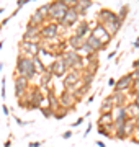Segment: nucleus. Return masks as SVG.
<instances>
[{
  "label": "nucleus",
  "mask_w": 139,
  "mask_h": 147,
  "mask_svg": "<svg viewBox=\"0 0 139 147\" xmlns=\"http://www.w3.org/2000/svg\"><path fill=\"white\" fill-rule=\"evenodd\" d=\"M39 38H41V41H51V39L61 38V28H59V25L54 23V21L44 23L43 26L39 28Z\"/></svg>",
  "instance_id": "4"
},
{
  "label": "nucleus",
  "mask_w": 139,
  "mask_h": 147,
  "mask_svg": "<svg viewBox=\"0 0 139 147\" xmlns=\"http://www.w3.org/2000/svg\"><path fill=\"white\" fill-rule=\"evenodd\" d=\"M28 3H30V0H16V8H20V10H22L23 7L28 5Z\"/></svg>",
  "instance_id": "32"
},
{
  "label": "nucleus",
  "mask_w": 139,
  "mask_h": 147,
  "mask_svg": "<svg viewBox=\"0 0 139 147\" xmlns=\"http://www.w3.org/2000/svg\"><path fill=\"white\" fill-rule=\"evenodd\" d=\"M96 146L98 147H107V144H105L103 141H96Z\"/></svg>",
  "instance_id": "45"
},
{
  "label": "nucleus",
  "mask_w": 139,
  "mask_h": 147,
  "mask_svg": "<svg viewBox=\"0 0 139 147\" xmlns=\"http://www.w3.org/2000/svg\"><path fill=\"white\" fill-rule=\"evenodd\" d=\"M80 85H82V72H79V70H69V72L64 75V80H62L64 90L75 92Z\"/></svg>",
  "instance_id": "5"
},
{
  "label": "nucleus",
  "mask_w": 139,
  "mask_h": 147,
  "mask_svg": "<svg viewBox=\"0 0 139 147\" xmlns=\"http://www.w3.org/2000/svg\"><path fill=\"white\" fill-rule=\"evenodd\" d=\"M3 70V62H0V72Z\"/></svg>",
  "instance_id": "49"
},
{
  "label": "nucleus",
  "mask_w": 139,
  "mask_h": 147,
  "mask_svg": "<svg viewBox=\"0 0 139 147\" xmlns=\"http://www.w3.org/2000/svg\"><path fill=\"white\" fill-rule=\"evenodd\" d=\"M136 69H139V59H136L133 62V70H136Z\"/></svg>",
  "instance_id": "42"
},
{
  "label": "nucleus",
  "mask_w": 139,
  "mask_h": 147,
  "mask_svg": "<svg viewBox=\"0 0 139 147\" xmlns=\"http://www.w3.org/2000/svg\"><path fill=\"white\" fill-rule=\"evenodd\" d=\"M59 106L61 108H65L69 111H74L75 110V105H77V98H75L74 92H69V90H62L59 93Z\"/></svg>",
  "instance_id": "6"
},
{
  "label": "nucleus",
  "mask_w": 139,
  "mask_h": 147,
  "mask_svg": "<svg viewBox=\"0 0 139 147\" xmlns=\"http://www.w3.org/2000/svg\"><path fill=\"white\" fill-rule=\"evenodd\" d=\"M124 108H126V113H128L129 119H138V118H139V106L134 105L133 101H129Z\"/></svg>",
  "instance_id": "23"
},
{
  "label": "nucleus",
  "mask_w": 139,
  "mask_h": 147,
  "mask_svg": "<svg viewBox=\"0 0 139 147\" xmlns=\"http://www.w3.org/2000/svg\"><path fill=\"white\" fill-rule=\"evenodd\" d=\"M129 75H131V79H133V80H139V69L131 70V72H129Z\"/></svg>",
  "instance_id": "34"
},
{
  "label": "nucleus",
  "mask_w": 139,
  "mask_h": 147,
  "mask_svg": "<svg viewBox=\"0 0 139 147\" xmlns=\"http://www.w3.org/2000/svg\"><path fill=\"white\" fill-rule=\"evenodd\" d=\"M18 49H20V56L25 57H36L39 54V44L38 42H28V41H20L18 42Z\"/></svg>",
  "instance_id": "8"
},
{
  "label": "nucleus",
  "mask_w": 139,
  "mask_h": 147,
  "mask_svg": "<svg viewBox=\"0 0 139 147\" xmlns=\"http://www.w3.org/2000/svg\"><path fill=\"white\" fill-rule=\"evenodd\" d=\"M34 13H36V15L44 21V23H48V21H49V3H43V5H39Z\"/></svg>",
  "instance_id": "22"
},
{
  "label": "nucleus",
  "mask_w": 139,
  "mask_h": 147,
  "mask_svg": "<svg viewBox=\"0 0 139 147\" xmlns=\"http://www.w3.org/2000/svg\"><path fill=\"white\" fill-rule=\"evenodd\" d=\"M41 146H43V141H34L28 144V147H41Z\"/></svg>",
  "instance_id": "36"
},
{
  "label": "nucleus",
  "mask_w": 139,
  "mask_h": 147,
  "mask_svg": "<svg viewBox=\"0 0 139 147\" xmlns=\"http://www.w3.org/2000/svg\"><path fill=\"white\" fill-rule=\"evenodd\" d=\"M43 25H44V21L41 20L36 13H33V15L28 18V21H26V26H33V28H41Z\"/></svg>",
  "instance_id": "24"
},
{
  "label": "nucleus",
  "mask_w": 139,
  "mask_h": 147,
  "mask_svg": "<svg viewBox=\"0 0 139 147\" xmlns=\"http://www.w3.org/2000/svg\"><path fill=\"white\" fill-rule=\"evenodd\" d=\"M5 10H7L5 7H0V15H2V13H5Z\"/></svg>",
  "instance_id": "48"
},
{
  "label": "nucleus",
  "mask_w": 139,
  "mask_h": 147,
  "mask_svg": "<svg viewBox=\"0 0 139 147\" xmlns=\"http://www.w3.org/2000/svg\"><path fill=\"white\" fill-rule=\"evenodd\" d=\"M67 44H69V49H72V51H75V53H82L84 44H85V39L72 34V36L67 38Z\"/></svg>",
  "instance_id": "18"
},
{
  "label": "nucleus",
  "mask_w": 139,
  "mask_h": 147,
  "mask_svg": "<svg viewBox=\"0 0 139 147\" xmlns=\"http://www.w3.org/2000/svg\"><path fill=\"white\" fill-rule=\"evenodd\" d=\"M67 113H69V110H65V108H61V106H59L57 110L54 111V119H62V118H64L65 115H67Z\"/></svg>",
  "instance_id": "28"
},
{
  "label": "nucleus",
  "mask_w": 139,
  "mask_h": 147,
  "mask_svg": "<svg viewBox=\"0 0 139 147\" xmlns=\"http://www.w3.org/2000/svg\"><path fill=\"white\" fill-rule=\"evenodd\" d=\"M134 103V105H138L139 106V95H136V96H133V100H131Z\"/></svg>",
  "instance_id": "41"
},
{
  "label": "nucleus",
  "mask_w": 139,
  "mask_h": 147,
  "mask_svg": "<svg viewBox=\"0 0 139 147\" xmlns=\"http://www.w3.org/2000/svg\"><path fill=\"white\" fill-rule=\"evenodd\" d=\"M72 137V131H65L62 132V139H70Z\"/></svg>",
  "instance_id": "40"
},
{
  "label": "nucleus",
  "mask_w": 139,
  "mask_h": 147,
  "mask_svg": "<svg viewBox=\"0 0 139 147\" xmlns=\"http://www.w3.org/2000/svg\"><path fill=\"white\" fill-rule=\"evenodd\" d=\"M90 36H93L96 41H100L103 46H107V47L110 46V42H111V38L108 36V33L102 28V25H95V26L92 28Z\"/></svg>",
  "instance_id": "12"
},
{
  "label": "nucleus",
  "mask_w": 139,
  "mask_h": 147,
  "mask_svg": "<svg viewBox=\"0 0 139 147\" xmlns=\"http://www.w3.org/2000/svg\"><path fill=\"white\" fill-rule=\"evenodd\" d=\"M5 87H7V79L3 77V79H2V90H0V96H2L3 100L7 98V88Z\"/></svg>",
  "instance_id": "30"
},
{
  "label": "nucleus",
  "mask_w": 139,
  "mask_h": 147,
  "mask_svg": "<svg viewBox=\"0 0 139 147\" xmlns=\"http://www.w3.org/2000/svg\"><path fill=\"white\" fill-rule=\"evenodd\" d=\"M80 21V16H79V13L75 11V8H67V11H65L64 18L59 21L57 25L59 28H64V30H70V28H74L77 23Z\"/></svg>",
  "instance_id": "7"
},
{
  "label": "nucleus",
  "mask_w": 139,
  "mask_h": 147,
  "mask_svg": "<svg viewBox=\"0 0 139 147\" xmlns=\"http://www.w3.org/2000/svg\"><path fill=\"white\" fill-rule=\"evenodd\" d=\"M15 96L16 100H20V98H23V95L26 93V90L30 88V82H28L25 77H20V75H15Z\"/></svg>",
  "instance_id": "13"
},
{
  "label": "nucleus",
  "mask_w": 139,
  "mask_h": 147,
  "mask_svg": "<svg viewBox=\"0 0 139 147\" xmlns=\"http://www.w3.org/2000/svg\"><path fill=\"white\" fill-rule=\"evenodd\" d=\"M129 141L134 142V144H139V126H136L131 132V137H129Z\"/></svg>",
  "instance_id": "29"
},
{
  "label": "nucleus",
  "mask_w": 139,
  "mask_h": 147,
  "mask_svg": "<svg viewBox=\"0 0 139 147\" xmlns=\"http://www.w3.org/2000/svg\"><path fill=\"white\" fill-rule=\"evenodd\" d=\"M18 11H20V8H15V10H13V13L10 15V18H13V16H16V15H18Z\"/></svg>",
  "instance_id": "46"
},
{
  "label": "nucleus",
  "mask_w": 139,
  "mask_h": 147,
  "mask_svg": "<svg viewBox=\"0 0 139 147\" xmlns=\"http://www.w3.org/2000/svg\"><path fill=\"white\" fill-rule=\"evenodd\" d=\"M129 11H131V7H129V3H121V5H119V10L116 11V15L119 16V20H121V21H124L126 18H128Z\"/></svg>",
  "instance_id": "25"
},
{
  "label": "nucleus",
  "mask_w": 139,
  "mask_h": 147,
  "mask_svg": "<svg viewBox=\"0 0 139 147\" xmlns=\"http://www.w3.org/2000/svg\"><path fill=\"white\" fill-rule=\"evenodd\" d=\"M15 75H20V77H25V79L31 84L33 80L36 79V69H34V64H33L31 57H25V56H20L16 57V67H15Z\"/></svg>",
  "instance_id": "1"
},
{
  "label": "nucleus",
  "mask_w": 139,
  "mask_h": 147,
  "mask_svg": "<svg viewBox=\"0 0 139 147\" xmlns=\"http://www.w3.org/2000/svg\"><path fill=\"white\" fill-rule=\"evenodd\" d=\"M61 61H62V64L65 65L67 70H79V72H82L84 67H85V61H84V57H82V54L75 53V51H72V49L62 53Z\"/></svg>",
  "instance_id": "2"
},
{
  "label": "nucleus",
  "mask_w": 139,
  "mask_h": 147,
  "mask_svg": "<svg viewBox=\"0 0 139 147\" xmlns=\"http://www.w3.org/2000/svg\"><path fill=\"white\" fill-rule=\"evenodd\" d=\"M92 7H93V2H92V0H77V5H75L74 8H75V11L79 13L80 20H85L87 11L90 10Z\"/></svg>",
  "instance_id": "16"
},
{
  "label": "nucleus",
  "mask_w": 139,
  "mask_h": 147,
  "mask_svg": "<svg viewBox=\"0 0 139 147\" xmlns=\"http://www.w3.org/2000/svg\"><path fill=\"white\" fill-rule=\"evenodd\" d=\"M84 121H85V118H84V116H80V118H77V121H74V123H72L70 126H72V127H77V126H80Z\"/></svg>",
  "instance_id": "33"
},
{
  "label": "nucleus",
  "mask_w": 139,
  "mask_h": 147,
  "mask_svg": "<svg viewBox=\"0 0 139 147\" xmlns=\"http://www.w3.org/2000/svg\"><path fill=\"white\" fill-rule=\"evenodd\" d=\"M116 54H118V51L115 49V51H111V53L108 54V61H113V59L116 57Z\"/></svg>",
  "instance_id": "38"
},
{
  "label": "nucleus",
  "mask_w": 139,
  "mask_h": 147,
  "mask_svg": "<svg viewBox=\"0 0 139 147\" xmlns=\"http://www.w3.org/2000/svg\"><path fill=\"white\" fill-rule=\"evenodd\" d=\"M108 124H113V115H111V113H107V115H100V119H98V126H108Z\"/></svg>",
  "instance_id": "26"
},
{
  "label": "nucleus",
  "mask_w": 139,
  "mask_h": 147,
  "mask_svg": "<svg viewBox=\"0 0 139 147\" xmlns=\"http://www.w3.org/2000/svg\"><path fill=\"white\" fill-rule=\"evenodd\" d=\"M90 131H92V123H88V124H87L85 132H84V137H87V136H88V134H90Z\"/></svg>",
  "instance_id": "39"
},
{
  "label": "nucleus",
  "mask_w": 139,
  "mask_h": 147,
  "mask_svg": "<svg viewBox=\"0 0 139 147\" xmlns=\"http://www.w3.org/2000/svg\"><path fill=\"white\" fill-rule=\"evenodd\" d=\"M123 23H124V21H121V20H119V16H118V15H115V16H113V18H111L110 21H107V23H103V25H102V28H103V30H105V31L108 33V36H110V38L113 39V38H115V36L118 34V33H119V30L123 28ZM96 25H98V23H96Z\"/></svg>",
  "instance_id": "9"
},
{
  "label": "nucleus",
  "mask_w": 139,
  "mask_h": 147,
  "mask_svg": "<svg viewBox=\"0 0 139 147\" xmlns=\"http://www.w3.org/2000/svg\"><path fill=\"white\" fill-rule=\"evenodd\" d=\"M0 31H2V26H0Z\"/></svg>",
  "instance_id": "52"
},
{
  "label": "nucleus",
  "mask_w": 139,
  "mask_h": 147,
  "mask_svg": "<svg viewBox=\"0 0 139 147\" xmlns=\"http://www.w3.org/2000/svg\"><path fill=\"white\" fill-rule=\"evenodd\" d=\"M116 15V11L110 10V8H100L98 10V13H96V23L98 25H103V23H107V21H110L113 18V16Z\"/></svg>",
  "instance_id": "19"
},
{
  "label": "nucleus",
  "mask_w": 139,
  "mask_h": 147,
  "mask_svg": "<svg viewBox=\"0 0 139 147\" xmlns=\"http://www.w3.org/2000/svg\"><path fill=\"white\" fill-rule=\"evenodd\" d=\"M136 126H139V118H138V119H136Z\"/></svg>",
  "instance_id": "51"
},
{
  "label": "nucleus",
  "mask_w": 139,
  "mask_h": 147,
  "mask_svg": "<svg viewBox=\"0 0 139 147\" xmlns=\"http://www.w3.org/2000/svg\"><path fill=\"white\" fill-rule=\"evenodd\" d=\"M39 111H41V115H43L46 119H51L54 116V110H51L49 106H43V108H39Z\"/></svg>",
  "instance_id": "27"
},
{
  "label": "nucleus",
  "mask_w": 139,
  "mask_h": 147,
  "mask_svg": "<svg viewBox=\"0 0 139 147\" xmlns=\"http://www.w3.org/2000/svg\"><path fill=\"white\" fill-rule=\"evenodd\" d=\"M131 84H133V79H131V75L126 74L123 75L121 79L116 80V84L113 87V92H123V93H128L129 88H131Z\"/></svg>",
  "instance_id": "14"
},
{
  "label": "nucleus",
  "mask_w": 139,
  "mask_h": 147,
  "mask_svg": "<svg viewBox=\"0 0 139 147\" xmlns=\"http://www.w3.org/2000/svg\"><path fill=\"white\" fill-rule=\"evenodd\" d=\"M22 41H28V42H39V28H33V26H26L25 33H23Z\"/></svg>",
  "instance_id": "17"
},
{
  "label": "nucleus",
  "mask_w": 139,
  "mask_h": 147,
  "mask_svg": "<svg viewBox=\"0 0 139 147\" xmlns=\"http://www.w3.org/2000/svg\"><path fill=\"white\" fill-rule=\"evenodd\" d=\"M133 47H134V49H139V36H138V39L133 42Z\"/></svg>",
  "instance_id": "43"
},
{
  "label": "nucleus",
  "mask_w": 139,
  "mask_h": 147,
  "mask_svg": "<svg viewBox=\"0 0 139 147\" xmlns=\"http://www.w3.org/2000/svg\"><path fill=\"white\" fill-rule=\"evenodd\" d=\"M2 47H3V41H0V49H2Z\"/></svg>",
  "instance_id": "50"
},
{
  "label": "nucleus",
  "mask_w": 139,
  "mask_h": 147,
  "mask_svg": "<svg viewBox=\"0 0 139 147\" xmlns=\"http://www.w3.org/2000/svg\"><path fill=\"white\" fill-rule=\"evenodd\" d=\"M113 101L110 98V95H107L105 98H103L102 105H100V115H107V113H113Z\"/></svg>",
  "instance_id": "21"
},
{
  "label": "nucleus",
  "mask_w": 139,
  "mask_h": 147,
  "mask_svg": "<svg viewBox=\"0 0 139 147\" xmlns=\"http://www.w3.org/2000/svg\"><path fill=\"white\" fill-rule=\"evenodd\" d=\"M46 103H48V106L51 108V110H57L59 108V98H57V95L54 93L53 90H49L48 93H46Z\"/></svg>",
  "instance_id": "20"
},
{
  "label": "nucleus",
  "mask_w": 139,
  "mask_h": 147,
  "mask_svg": "<svg viewBox=\"0 0 139 147\" xmlns=\"http://www.w3.org/2000/svg\"><path fill=\"white\" fill-rule=\"evenodd\" d=\"M115 84H116V79H115V77H110V79H108V87H115Z\"/></svg>",
  "instance_id": "37"
},
{
  "label": "nucleus",
  "mask_w": 139,
  "mask_h": 147,
  "mask_svg": "<svg viewBox=\"0 0 139 147\" xmlns=\"http://www.w3.org/2000/svg\"><path fill=\"white\" fill-rule=\"evenodd\" d=\"M110 98H111L115 108H124L129 103V95L123 93V92H113V93H110Z\"/></svg>",
  "instance_id": "15"
},
{
  "label": "nucleus",
  "mask_w": 139,
  "mask_h": 147,
  "mask_svg": "<svg viewBox=\"0 0 139 147\" xmlns=\"http://www.w3.org/2000/svg\"><path fill=\"white\" fill-rule=\"evenodd\" d=\"M13 119H15L16 123L20 124V126H26V124H33V121H23L22 118H18V116H15V115H13Z\"/></svg>",
  "instance_id": "31"
},
{
  "label": "nucleus",
  "mask_w": 139,
  "mask_h": 147,
  "mask_svg": "<svg viewBox=\"0 0 139 147\" xmlns=\"http://www.w3.org/2000/svg\"><path fill=\"white\" fill-rule=\"evenodd\" d=\"M67 8H69V7L65 3V0H54V2H49V21L59 23V21L64 18Z\"/></svg>",
  "instance_id": "3"
},
{
  "label": "nucleus",
  "mask_w": 139,
  "mask_h": 147,
  "mask_svg": "<svg viewBox=\"0 0 139 147\" xmlns=\"http://www.w3.org/2000/svg\"><path fill=\"white\" fill-rule=\"evenodd\" d=\"M10 146H11V139H8V141L5 142V146H3V147H10Z\"/></svg>",
  "instance_id": "47"
},
{
  "label": "nucleus",
  "mask_w": 139,
  "mask_h": 147,
  "mask_svg": "<svg viewBox=\"0 0 139 147\" xmlns=\"http://www.w3.org/2000/svg\"><path fill=\"white\" fill-rule=\"evenodd\" d=\"M96 25V21H88V20H80L77 25H75V28H74V36H79V38H84L85 39L88 34H90V31H92V28Z\"/></svg>",
  "instance_id": "10"
},
{
  "label": "nucleus",
  "mask_w": 139,
  "mask_h": 147,
  "mask_svg": "<svg viewBox=\"0 0 139 147\" xmlns=\"http://www.w3.org/2000/svg\"><path fill=\"white\" fill-rule=\"evenodd\" d=\"M48 70H49V74H51L53 77H56V79H62L65 74L69 72V70L65 69V65L62 64L61 59H54L53 62L48 65Z\"/></svg>",
  "instance_id": "11"
},
{
  "label": "nucleus",
  "mask_w": 139,
  "mask_h": 147,
  "mask_svg": "<svg viewBox=\"0 0 139 147\" xmlns=\"http://www.w3.org/2000/svg\"><path fill=\"white\" fill-rule=\"evenodd\" d=\"M2 111H3V115L8 118L10 116V108H8V105H2Z\"/></svg>",
  "instance_id": "35"
},
{
  "label": "nucleus",
  "mask_w": 139,
  "mask_h": 147,
  "mask_svg": "<svg viewBox=\"0 0 139 147\" xmlns=\"http://www.w3.org/2000/svg\"><path fill=\"white\" fill-rule=\"evenodd\" d=\"M95 100V95H90V96H88V98H87V103H88V105H90L92 101Z\"/></svg>",
  "instance_id": "44"
}]
</instances>
